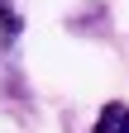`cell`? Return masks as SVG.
I'll return each instance as SVG.
<instances>
[{
	"label": "cell",
	"mask_w": 129,
	"mask_h": 133,
	"mask_svg": "<svg viewBox=\"0 0 129 133\" xmlns=\"http://www.w3.org/2000/svg\"><path fill=\"white\" fill-rule=\"evenodd\" d=\"M96 133H129V105H105L101 114H96Z\"/></svg>",
	"instance_id": "obj_1"
},
{
	"label": "cell",
	"mask_w": 129,
	"mask_h": 133,
	"mask_svg": "<svg viewBox=\"0 0 129 133\" xmlns=\"http://www.w3.org/2000/svg\"><path fill=\"white\" fill-rule=\"evenodd\" d=\"M5 5H10V0H0V10H5Z\"/></svg>",
	"instance_id": "obj_2"
}]
</instances>
